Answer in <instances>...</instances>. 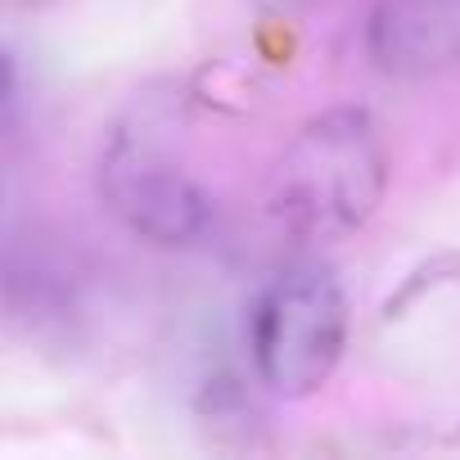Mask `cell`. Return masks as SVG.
Returning a JSON list of instances; mask_svg holds the SVG:
<instances>
[{
  "mask_svg": "<svg viewBox=\"0 0 460 460\" xmlns=\"http://www.w3.org/2000/svg\"><path fill=\"white\" fill-rule=\"evenodd\" d=\"M267 10H307V5H316V0H262Z\"/></svg>",
  "mask_w": 460,
  "mask_h": 460,
  "instance_id": "6",
  "label": "cell"
},
{
  "mask_svg": "<svg viewBox=\"0 0 460 460\" xmlns=\"http://www.w3.org/2000/svg\"><path fill=\"white\" fill-rule=\"evenodd\" d=\"M100 194L140 240L167 249L194 244L212 217L203 185L154 140V131H118L109 140L100 163Z\"/></svg>",
  "mask_w": 460,
  "mask_h": 460,
  "instance_id": "3",
  "label": "cell"
},
{
  "mask_svg": "<svg viewBox=\"0 0 460 460\" xmlns=\"http://www.w3.org/2000/svg\"><path fill=\"white\" fill-rule=\"evenodd\" d=\"M0 5H14V10H28V5H41V0H0Z\"/></svg>",
  "mask_w": 460,
  "mask_h": 460,
  "instance_id": "7",
  "label": "cell"
},
{
  "mask_svg": "<svg viewBox=\"0 0 460 460\" xmlns=\"http://www.w3.org/2000/svg\"><path fill=\"white\" fill-rule=\"evenodd\" d=\"M253 370L276 397H312L348 348V294L321 262L280 271L253 307Z\"/></svg>",
  "mask_w": 460,
  "mask_h": 460,
  "instance_id": "2",
  "label": "cell"
},
{
  "mask_svg": "<svg viewBox=\"0 0 460 460\" xmlns=\"http://www.w3.org/2000/svg\"><path fill=\"white\" fill-rule=\"evenodd\" d=\"M19 104H23V77H19V64H14L10 50H0V131L14 122Z\"/></svg>",
  "mask_w": 460,
  "mask_h": 460,
  "instance_id": "5",
  "label": "cell"
},
{
  "mask_svg": "<svg viewBox=\"0 0 460 460\" xmlns=\"http://www.w3.org/2000/svg\"><path fill=\"white\" fill-rule=\"evenodd\" d=\"M388 190V149L366 109L316 113L271 163L262 208L294 244H334L361 230Z\"/></svg>",
  "mask_w": 460,
  "mask_h": 460,
  "instance_id": "1",
  "label": "cell"
},
{
  "mask_svg": "<svg viewBox=\"0 0 460 460\" xmlns=\"http://www.w3.org/2000/svg\"><path fill=\"white\" fill-rule=\"evenodd\" d=\"M370 64L397 82L460 68V0H379L366 28Z\"/></svg>",
  "mask_w": 460,
  "mask_h": 460,
  "instance_id": "4",
  "label": "cell"
}]
</instances>
